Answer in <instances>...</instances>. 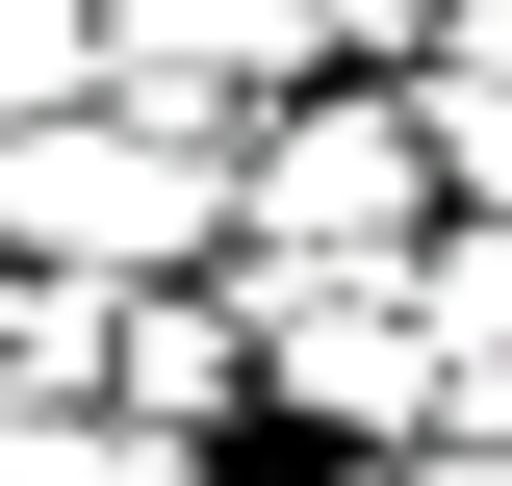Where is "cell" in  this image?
Listing matches in <instances>:
<instances>
[{
    "instance_id": "obj_1",
    "label": "cell",
    "mask_w": 512,
    "mask_h": 486,
    "mask_svg": "<svg viewBox=\"0 0 512 486\" xmlns=\"http://www.w3.org/2000/svg\"><path fill=\"white\" fill-rule=\"evenodd\" d=\"M231 231V154H205L180 103H52V128H0V256L26 282H154V256H205Z\"/></svg>"
},
{
    "instance_id": "obj_2",
    "label": "cell",
    "mask_w": 512,
    "mask_h": 486,
    "mask_svg": "<svg viewBox=\"0 0 512 486\" xmlns=\"http://www.w3.org/2000/svg\"><path fill=\"white\" fill-rule=\"evenodd\" d=\"M231 205L282 256H410V205H436V154H410V103H308L282 154H231Z\"/></svg>"
},
{
    "instance_id": "obj_3",
    "label": "cell",
    "mask_w": 512,
    "mask_h": 486,
    "mask_svg": "<svg viewBox=\"0 0 512 486\" xmlns=\"http://www.w3.org/2000/svg\"><path fill=\"white\" fill-rule=\"evenodd\" d=\"M256 384H282V410H359V435H436L410 282H282V307H256Z\"/></svg>"
},
{
    "instance_id": "obj_4",
    "label": "cell",
    "mask_w": 512,
    "mask_h": 486,
    "mask_svg": "<svg viewBox=\"0 0 512 486\" xmlns=\"http://www.w3.org/2000/svg\"><path fill=\"white\" fill-rule=\"evenodd\" d=\"M103 77H128V0H0V128L103 103Z\"/></svg>"
},
{
    "instance_id": "obj_5",
    "label": "cell",
    "mask_w": 512,
    "mask_h": 486,
    "mask_svg": "<svg viewBox=\"0 0 512 486\" xmlns=\"http://www.w3.org/2000/svg\"><path fill=\"white\" fill-rule=\"evenodd\" d=\"M384 486H512V461H487V435H410V461H384Z\"/></svg>"
},
{
    "instance_id": "obj_6",
    "label": "cell",
    "mask_w": 512,
    "mask_h": 486,
    "mask_svg": "<svg viewBox=\"0 0 512 486\" xmlns=\"http://www.w3.org/2000/svg\"><path fill=\"white\" fill-rule=\"evenodd\" d=\"M0 359H26V256H0Z\"/></svg>"
}]
</instances>
